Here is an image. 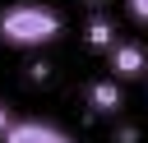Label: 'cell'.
<instances>
[{"instance_id": "2", "label": "cell", "mask_w": 148, "mask_h": 143, "mask_svg": "<svg viewBox=\"0 0 148 143\" xmlns=\"http://www.w3.org/2000/svg\"><path fill=\"white\" fill-rule=\"evenodd\" d=\"M0 143H74V134L42 115H14L9 129L0 134Z\"/></svg>"}, {"instance_id": "7", "label": "cell", "mask_w": 148, "mask_h": 143, "mask_svg": "<svg viewBox=\"0 0 148 143\" xmlns=\"http://www.w3.org/2000/svg\"><path fill=\"white\" fill-rule=\"evenodd\" d=\"M46 74H51V69H46V65H42V60H37V65H28V78H32V83H42V78H46Z\"/></svg>"}, {"instance_id": "6", "label": "cell", "mask_w": 148, "mask_h": 143, "mask_svg": "<svg viewBox=\"0 0 148 143\" xmlns=\"http://www.w3.org/2000/svg\"><path fill=\"white\" fill-rule=\"evenodd\" d=\"M125 9H130L134 23H148V0H125Z\"/></svg>"}, {"instance_id": "8", "label": "cell", "mask_w": 148, "mask_h": 143, "mask_svg": "<svg viewBox=\"0 0 148 143\" xmlns=\"http://www.w3.org/2000/svg\"><path fill=\"white\" fill-rule=\"evenodd\" d=\"M9 120H14V111H9V106H5V101H0V134H5V129H9Z\"/></svg>"}, {"instance_id": "4", "label": "cell", "mask_w": 148, "mask_h": 143, "mask_svg": "<svg viewBox=\"0 0 148 143\" xmlns=\"http://www.w3.org/2000/svg\"><path fill=\"white\" fill-rule=\"evenodd\" d=\"M83 101H88V111L92 115H116L120 106H125V92H120V78H92L88 88H83Z\"/></svg>"}, {"instance_id": "9", "label": "cell", "mask_w": 148, "mask_h": 143, "mask_svg": "<svg viewBox=\"0 0 148 143\" xmlns=\"http://www.w3.org/2000/svg\"><path fill=\"white\" fill-rule=\"evenodd\" d=\"M83 5H92V9H97V5H106V0H83Z\"/></svg>"}, {"instance_id": "5", "label": "cell", "mask_w": 148, "mask_h": 143, "mask_svg": "<svg viewBox=\"0 0 148 143\" xmlns=\"http://www.w3.org/2000/svg\"><path fill=\"white\" fill-rule=\"evenodd\" d=\"M83 42H88L92 51H102V55H106V51H111V46L120 42V32H116V23H111V18H106V14L97 9V14H92V18L83 23Z\"/></svg>"}, {"instance_id": "1", "label": "cell", "mask_w": 148, "mask_h": 143, "mask_svg": "<svg viewBox=\"0 0 148 143\" xmlns=\"http://www.w3.org/2000/svg\"><path fill=\"white\" fill-rule=\"evenodd\" d=\"M60 32H65V14L46 0H14L0 9V42L14 51H42L60 42Z\"/></svg>"}, {"instance_id": "3", "label": "cell", "mask_w": 148, "mask_h": 143, "mask_svg": "<svg viewBox=\"0 0 148 143\" xmlns=\"http://www.w3.org/2000/svg\"><path fill=\"white\" fill-rule=\"evenodd\" d=\"M106 60H111V78H120V83H130V78H143V74H148V46H143V42L120 37V42L106 51Z\"/></svg>"}]
</instances>
